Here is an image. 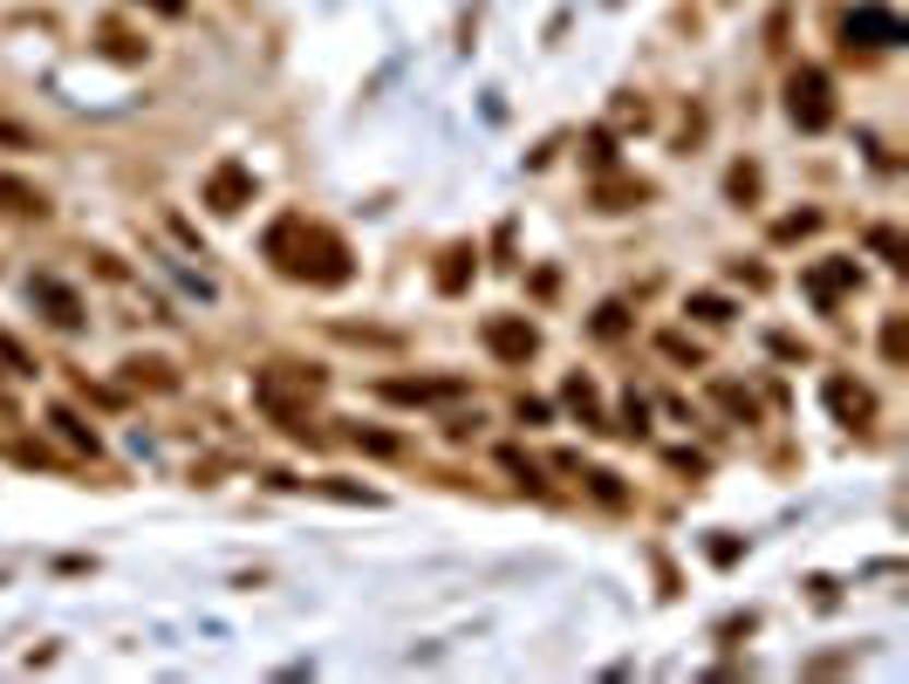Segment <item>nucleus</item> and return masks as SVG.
I'll use <instances>...</instances> for the list:
<instances>
[{
    "label": "nucleus",
    "mask_w": 909,
    "mask_h": 684,
    "mask_svg": "<svg viewBox=\"0 0 909 684\" xmlns=\"http://www.w3.org/2000/svg\"><path fill=\"white\" fill-rule=\"evenodd\" d=\"M253 397L267 404L274 418H288V432H295V439H308V424H301L295 404L322 397V370H288V363H274V370H260V376H253Z\"/></svg>",
    "instance_id": "2"
},
{
    "label": "nucleus",
    "mask_w": 909,
    "mask_h": 684,
    "mask_svg": "<svg viewBox=\"0 0 909 684\" xmlns=\"http://www.w3.org/2000/svg\"><path fill=\"white\" fill-rule=\"evenodd\" d=\"M732 192H739V199H752V192H760V171L739 165V171H732Z\"/></svg>",
    "instance_id": "25"
},
{
    "label": "nucleus",
    "mask_w": 909,
    "mask_h": 684,
    "mask_svg": "<svg viewBox=\"0 0 909 684\" xmlns=\"http://www.w3.org/2000/svg\"><path fill=\"white\" fill-rule=\"evenodd\" d=\"M151 8H158V14H186V0H151Z\"/></svg>",
    "instance_id": "27"
},
{
    "label": "nucleus",
    "mask_w": 909,
    "mask_h": 684,
    "mask_svg": "<svg viewBox=\"0 0 909 684\" xmlns=\"http://www.w3.org/2000/svg\"><path fill=\"white\" fill-rule=\"evenodd\" d=\"M458 391H465L458 376H390V384H383L390 404H445V397H458Z\"/></svg>",
    "instance_id": "7"
},
{
    "label": "nucleus",
    "mask_w": 909,
    "mask_h": 684,
    "mask_svg": "<svg viewBox=\"0 0 909 684\" xmlns=\"http://www.w3.org/2000/svg\"><path fill=\"white\" fill-rule=\"evenodd\" d=\"M0 206H8V213H48V199L35 192V185H21V179H8V171H0Z\"/></svg>",
    "instance_id": "12"
},
{
    "label": "nucleus",
    "mask_w": 909,
    "mask_h": 684,
    "mask_svg": "<svg viewBox=\"0 0 909 684\" xmlns=\"http://www.w3.org/2000/svg\"><path fill=\"white\" fill-rule=\"evenodd\" d=\"M56 424H62V439H69L75 452H89V459H96V432H89V424H83V418H75V411H69V404H62V411H56Z\"/></svg>",
    "instance_id": "15"
},
{
    "label": "nucleus",
    "mask_w": 909,
    "mask_h": 684,
    "mask_svg": "<svg viewBox=\"0 0 909 684\" xmlns=\"http://www.w3.org/2000/svg\"><path fill=\"white\" fill-rule=\"evenodd\" d=\"M0 363H8V370H35V357H28L14 336H0Z\"/></svg>",
    "instance_id": "19"
},
{
    "label": "nucleus",
    "mask_w": 909,
    "mask_h": 684,
    "mask_svg": "<svg viewBox=\"0 0 909 684\" xmlns=\"http://www.w3.org/2000/svg\"><path fill=\"white\" fill-rule=\"evenodd\" d=\"M267 261L288 274V281H308V288H343L349 281V247L328 233V226L301 219V213H280L267 226Z\"/></svg>",
    "instance_id": "1"
},
{
    "label": "nucleus",
    "mask_w": 909,
    "mask_h": 684,
    "mask_svg": "<svg viewBox=\"0 0 909 684\" xmlns=\"http://www.w3.org/2000/svg\"><path fill=\"white\" fill-rule=\"evenodd\" d=\"M787 117L800 131H827V123H835V83H827V69H793L787 75Z\"/></svg>",
    "instance_id": "3"
},
{
    "label": "nucleus",
    "mask_w": 909,
    "mask_h": 684,
    "mask_svg": "<svg viewBox=\"0 0 909 684\" xmlns=\"http://www.w3.org/2000/svg\"><path fill=\"white\" fill-rule=\"evenodd\" d=\"M869 247L882 253V261H889V267H902V240L889 233V226H875V233H869Z\"/></svg>",
    "instance_id": "18"
},
{
    "label": "nucleus",
    "mask_w": 909,
    "mask_h": 684,
    "mask_svg": "<svg viewBox=\"0 0 909 684\" xmlns=\"http://www.w3.org/2000/svg\"><path fill=\"white\" fill-rule=\"evenodd\" d=\"M486 349L500 363H527L534 349H540V328L527 315H486Z\"/></svg>",
    "instance_id": "5"
},
{
    "label": "nucleus",
    "mask_w": 909,
    "mask_h": 684,
    "mask_svg": "<svg viewBox=\"0 0 909 684\" xmlns=\"http://www.w3.org/2000/svg\"><path fill=\"white\" fill-rule=\"evenodd\" d=\"M28 295L48 309V322H56V328H83V301H75V295L56 281V274H35V288H28Z\"/></svg>",
    "instance_id": "8"
},
{
    "label": "nucleus",
    "mask_w": 909,
    "mask_h": 684,
    "mask_svg": "<svg viewBox=\"0 0 909 684\" xmlns=\"http://www.w3.org/2000/svg\"><path fill=\"white\" fill-rule=\"evenodd\" d=\"M473 261H479L473 247H452V253H445V267H438V288H445V295H458L465 281H473Z\"/></svg>",
    "instance_id": "13"
},
{
    "label": "nucleus",
    "mask_w": 909,
    "mask_h": 684,
    "mask_svg": "<svg viewBox=\"0 0 909 684\" xmlns=\"http://www.w3.org/2000/svg\"><path fill=\"white\" fill-rule=\"evenodd\" d=\"M643 418H649V411H643V397H630V404H622V424H615V432H630V439H636V432H643Z\"/></svg>",
    "instance_id": "21"
},
{
    "label": "nucleus",
    "mask_w": 909,
    "mask_h": 684,
    "mask_svg": "<svg viewBox=\"0 0 909 684\" xmlns=\"http://www.w3.org/2000/svg\"><path fill=\"white\" fill-rule=\"evenodd\" d=\"M814 226H821L814 213H800V219H779V240H800V233H814Z\"/></svg>",
    "instance_id": "22"
},
{
    "label": "nucleus",
    "mask_w": 909,
    "mask_h": 684,
    "mask_svg": "<svg viewBox=\"0 0 909 684\" xmlns=\"http://www.w3.org/2000/svg\"><path fill=\"white\" fill-rule=\"evenodd\" d=\"M718 397H725V404H732V411H739V418H752V397H745V391H732V384H718Z\"/></svg>",
    "instance_id": "26"
},
{
    "label": "nucleus",
    "mask_w": 909,
    "mask_h": 684,
    "mask_svg": "<svg viewBox=\"0 0 909 684\" xmlns=\"http://www.w3.org/2000/svg\"><path fill=\"white\" fill-rule=\"evenodd\" d=\"M567 411H575L582 424H588V432H609V418H602V397H595V384H588V376H567Z\"/></svg>",
    "instance_id": "10"
},
{
    "label": "nucleus",
    "mask_w": 909,
    "mask_h": 684,
    "mask_svg": "<svg viewBox=\"0 0 909 684\" xmlns=\"http://www.w3.org/2000/svg\"><path fill=\"white\" fill-rule=\"evenodd\" d=\"M123 370H130V384H151V391H178V376H171L165 363H144V357H130Z\"/></svg>",
    "instance_id": "14"
},
{
    "label": "nucleus",
    "mask_w": 909,
    "mask_h": 684,
    "mask_svg": "<svg viewBox=\"0 0 909 684\" xmlns=\"http://www.w3.org/2000/svg\"><path fill=\"white\" fill-rule=\"evenodd\" d=\"M595 336H622V309H615V301H609L602 315H595Z\"/></svg>",
    "instance_id": "23"
},
{
    "label": "nucleus",
    "mask_w": 909,
    "mask_h": 684,
    "mask_svg": "<svg viewBox=\"0 0 909 684\" xmlns=\"http://www.w3.org/2000/svg\"><path fill=\"white\" fill-rule=\"evenodd\" d=\"M663 357H678V363H697V343H684V336H663Z\"/></svg>",
    "instance_id": "24"
},
{
    "label": "nucleus",
    "mask_w": 909,
    "mask_h": 684,
    "mask_svg": "<svg viewBox=\"0 0 909 684\" xmlns=\"http://www.w3.org/2000/svg\"><path fill=\"white\" fill-rule=\"evenodd\" d=\"M362 452H397V439H390V432H362V424H356V432H349Z\"/></svg>",
    "instance_id": "20"
},
{
    "label": "nucleus",
    "mask_w": 909,
    "mask_h": 684,
    "mask_svg": "<svg viewBox=\"0 0 909 684\" xmlns=\"http://www.w3.org/2000/svg\"><path fill=\"white\" fill-rule=\"evenodd\" d=\"M684 315H697V322H732V301H725V295H691Z\"/></svg>",
    "instance_id": "16"
},
{
    "label": "nucleus",
    "mask_w": 909,
    "mask_h": 684,
    "mask_svg": "<svg viewBox=\"0 0 909 684\" xmlns=\"http://www.w3.org/2000/svg\"><path fill=\"white\" fill-rule=\"evenodd\" d=\"M841 35H848V48L862 41V48H889V41H902V21L889 14V8H854L848 21H841Z\"/></svg>",
    "instance_id": "6"
},
{
    "label": "nucleus",
    "mask_w": 909,
    "mask_h": 684,
    "mask_svg": "<svg viewBox=\"0 0 909 684\" xmlns=\"http://www.w3.org/2000/svg\"><path fill=\"white\" fill-rule=\"evenodd\" d=\"M205 206H213V213H247L253 206V171L240 158L213 165V171H205Z\"/></svg>",
    "instance_id": "4"
},
{
    "label": "nucleus",
    "mask_w": 909,
    "mask_h": 684,
    "mask_svg": "<svg viewBox=\"0 0 909 684\" xmlns=\"http://www.w3.org/2000/svg\"><path fill=\"white\" fill-rule=\"evenodd\" d=\"M808 288H814V301H835V295H848V288H854V261L814 267V274H808Z\"/></svg>",
    "instance_id": "11"
},
{
    "label": "nucleus",
    "mask_w": 909,
    "mask_h": 684,
    "mask_svg": "<svg viewBox=\"0 0 909 684\" xmlns=\"http://www.w3.org/2000/svg\"><path fill=\"white\" fill-rule=\"evenodd\" d=\"M882 357H889V363H902V357H909V328H902V315H896L889 328H882Z\"/></svg>",
    "instance_id": "17"
},
{
    "label": "nucleus",
    "mask_w": 909,
    "mask_h": 684,
    "mask_svg": "<svg viewBox=\"0 0 909 684\" xmlns=\"http://www.w3.org/2000/svg\"><path fill=\"white\" fill-rule=\"evenodd\" d=\"M827 411H835L841 424H869L875 418V397L862 384H848V376H827Z\"/></svg>",
    "instance_id": "9"
}]
</instances>
